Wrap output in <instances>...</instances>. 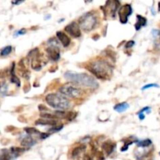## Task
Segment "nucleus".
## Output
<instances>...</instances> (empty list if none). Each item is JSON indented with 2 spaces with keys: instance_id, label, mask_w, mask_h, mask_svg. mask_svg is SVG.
I'll list each match as a JSON object with an SVG mask.
<instances>
[{
  "instance_id": "0eeeda50",
  "label": "nucleus",
  "mask_w": 160,
  "mask_h": 160,
  "mask_svg": "<svg viewBox=\"0 0 160 160\" xmlns=\"http://www.w3.org/2000/svg\"><path fill=\"white\" fill-rule=\"evenodd\" d=\"M132 12L133 9L131 5L125 4L123 6H120L118 11L119 19H120V23H123V24H125V23H128V18L132 14Z\"/></svg>"
},
{
  "instance_id": "1a4fd4ad",
  "label": "nucleus",
  "mask_w": 160,
  "mask_h": 160,
  "mask_svg": "<svg viewBox=\"0 0 160 160\" xmlns=\"http://www.w3.org/2000/svg\"><path fill=\"white\" fill-rule=\"evenodd\" d=\"M56 37L59 40V42L62 43L63 47H68L70 44V38L66 33L62 31H58L56 32Z\"/></svg>"
},
{
  "instance_id": "aec40b11",
  "label": "nucleus",
  "mask_w": 160,
  "mask_h": 160,
  "mask_svg": "<svg viewBox=\"0 0 160 160\" xmlns=\"http://www.w3.org/2000/svg\"><path fill=\"white\" fill-rule=\"evenodd\" d=\"M24 131H26V133L29 135H34V134H39L40 135L41 133L39 132L38 130L35 129L34 128H24Z\"/></svg>"
},
{
  "instance_id": "f8f14e48",
  "label": "nucleus",
  "mask_w": 160,
  "mask_h": 160,
  "mask_svg": "<svg viewBox=\"0 0 160 160\" xmlns=\"http://www.w3.org/2000/svg\"><path fill=\"white\" fill-rule=\"evenodd\" d=\"M36 144V140H34L31 135L25 136L21 140V145L23 147H31Z\"/></svg>"
},
{
  "instance_id": "9b49d317",
  "label": "nucleus",
  "mask_w": 160,
  "mask_h": 160,
  "mask_svg": "<svg viewBox=\"0 0 160 160\" xmlns=\"http://www.w3.org/2000/svg\"><path fill=\"white\" fill-rule=\"evenodd\" d=\"M116 148V144L112 143L111 142H105L104 144L102 145V149L104 150L107 156H109V155L112 154L113 152V151L115 150Z\"/></svg>"
},
{
  "instance_id": "7ed1b4c3",
  "label": "nucleus",
  "mask_w": 160,
  "mask_h": 160,
  "mask_svg": "<svg viewBox=\"0 0 160 160\" xmlns=\"http://www.w3.org/2000/svg\"><path fill=\"white\" fill-rule=\"evenodd\" d=\"M45 102L49 106L61 111L69 109L71 106V102L62 94H48L45 97Z\"/></svg>"
},
{
  "instance_id": "a878e982",
  "label": "nucleus",
  "mask_w": 160,
  "mask_h": 160,
  "mask_svg": "<svg viewBox=\"0 0 160 160\" xmlns=\"http://www.w3.org/2000/svg\"><path fill=\"white\" fill-rule=\"evenodd\" d=\"M150 112H151V107H149V106H146V107L143 108V109H142L141 111H139V113H144V112H146V113H150Z\"/></svg>"
},
{
  "instance_id": "a211bd4d",
  "label": "nucleus",
  "mask_w": 160,
  "mask_h": 160,
  "mask_svg": "<svg viewBox=\"0 0 160 160\" xmlns=\"http://www.w3.org/2000/svg\"><path fill=\"white\" fill-rule=\"evenodd\" d=\"M12 48L11 45H7V46H5L4 48H2L0 52V55H1L2 57H5V56H7L12 52Z\"/></svg>"
},
{
  "instance_id": "4468645a",
  "label": "nucleus",
  "mask_w": 160,
  "mask_h": 160,
  "mask_svg": "<svg viewBox=\"0 0 160 160\" xmlns=\"http://www.w3.org/2000/svg\"><path fill=\"white\" fill-rule=\"evenodd\" d=\"M10 75H11V82L13 83L14 84H16L17 87H20V81L18 77L15 74V63L12 64V68H11L10 71Z\"/></svg>"
},
{
  "instance_id": "39448f33",
  "label": "nucleus",
  "mask_w": 160,
  "mask_h": 160,
  "mask_svg": "<svg viewBox=\"0 0 160 160\" xmlns=\"http://www.w3.org/2000/svg\"><path fill=\"white\" fill-rule=\"evenodd\" d=\"M48 42H50V44L49 46L46 48L47 55L52 61L56 62L60 59V51H59L58 42L54 38H52Z\"/></svg>"
},
{
  "instance_id": "bb28decb",
  "label": "nucleus",
  "mask_w": 160,
  "mask_h": 160,
  "mask_svg": "<svg viewBox=\"0 0 160 160\" xmlns=\"http://www.w3.org/2000/svg\"><path fill=\"white\" fill-rule=\"evenodd\" d=\"M26 29H20L19 31H17V32L15 33V36H18V35H23V34H26Z\"/></svg>"
},
{
  "instance_id": "4be33fe9",
  "label": "nucleus",
  "mask_w": 160,
  "mask_h": 160,
  "mask_svg": "<svg viewBox=\"0 0 160 160\" xmlns=\"http://www.w3.org/2000/svg\"><path fill=\"white\" fill-rule=\"evenodd\" d=\"M8 90V85L6 83L2 82L1 84V94L2 96H4L5 95H6Z\"/></svg>"
},
{
  "instance_id": "c85d7f7f",
  "label": "nucleus",
  "mask_w": 160,
  "mask_h": 160,
  "mask_svg": "<svg viewBox=\"0 0 160 160\" xmlns=\"http://www.w3.org/2000/svg\"><path fill=\"white\" fill-rule=\"evenodd\" d=\"M49 135H50L49 133H41L40 138L41 139H46L47 138L49 137Z\"/></svg>"
},
{
  "instance_id": "f03ea898",
  "label": "nucleus",
  "mask_w": 160,
  "mask_h": 160,
  "mask_svg": "<svg viewBox=\"0 0 160 160\" xmlns=\"http://www.w3.org/2000/svg\"><path fill=\"white\" fill-rule=\"evenodd\" d=\"M88 70L96 78L102 80H107L112 75V67L110 64L103 59H98L90 62Z\"/></svg>"
},
{
  "instance_id": "9d476101",
  "label": "nucleus",
  "mask_w": 160,
  "mask_h": 160,
  "mask_svg": "<svg viewBox=\"0 0 160 160\" xmlns=\"http://www.w3.org/2000/svg\"><path fill=\"white\" fill-rule=\"evenodd\" d=\"M58 121L56 120H48V119H40L35 122L36 125L39 126H57Z\"/></svg>"
},
{
  "instance_id": "f257e3e1",
  "label": "nucleus",
  "mask_w": 160,
  "mask_h": 160,
  "mask_svg": "<svg viewBox=\"0 0 160 160\" xmlns=\"http://www.w3.org/2000/svg\"><path fill=\"white\" fill-rule=\"evenodd\" d=\"M64 78L69 82L74 83L84 87L97 88L98 87V83L93 77L84 73H78L73 71H67L64 73Z\"/></svg>"
},
{
  "instance_id": "f3484780",
  "label": "nucleus",
  "mask_w": 160,
  "mask_h": 160,
  "mask_svg": "<svg viewBox=\"0 0 160 160\" xmlns=\"http://www.w3.org/2000/svg\"><path fill=\"white\" fill-rule=\"evenodd\" d=\"M12 155H11L10 151H9V150L7 149L2 150L0 160H12Z\"/></svg>"
},
{
  "instance_id": "72a5a7b5",
  "label": "nucleus",
  "mask_w": 160,
  "mask_h": 160,
  "mask_svg": "<svg viewBox=\"0 0 160 160\" xmlns=\"http://www.w3.org/2000/svg\"><path fill=\"white\" fill-rule=\"evenodd\" d=\"M159 112H160V110H159Z\"/></svg>"
},
{
  "instance_id": "2f4dec72",
  "label": "nucleus",
  "mask_w": 160,
  "mask_h": 160,
  "mask_svg": "<svg viewBox=\"0 0 160 160\" xmlns=\"http://www.w3.org/2000/svg\"><path fill=\"white\" fill-rule=\"evenodd\" d=\"M158 11L160 12V2H159V3H158Z\"/></svg>"
},
{
  "instance_id": "2eb2a0df",
  "label": "nucleus",
  "mask_w": 160,
  "mask_h": 160,
  "mask_svg": "<svg viewBox=\"0 0 160 160\" xmlns=\"http://www.w3.org/2000/svg\"><path fill=\"white\" fill-rule=\"evenodd\" d=\"M130 107V105L128 104L127 102H121V103H119V104L116 105L115 106H114V110L117 111V112H125V111L128 110V109H129Z\"/></svg>"
},
{
  "instance_id": "ddd939ff",
  "label": "nucleus",
  "mask_w": 160,
  "mask_h": 160,
  "mask_svg": "<svg viewBox=\"0 0 160 160\" xmlns=\"http://www.w3.org/2000/svg\"><path fill=\"white\" fill-rule=\"evenodd\" d=\"M137 19H138L137 23H135L134 27H135L136 31H139V30H140L142 27L146 26L147 19L141 15H137Z\"/></svg>"
},
{
  "instance_id": "b1692460",
  "label": "nucleus",
  "mask_w": 160,
  "mask_h": 160,
  "mask_svg": "<svg viewBox=\"0 0 160 160\" xmlns=\"http://www.w3.org/2000/svg\"><path fill=\"white\" fill-rule=\"evenodd\" d=\"M63 128V126L62 125H60V126H55V127H52V128H50L49 130H48V132H52V133H55V132H58V131H61V130Z\"/></svg>"
},
{
  "instance_id": "473e14b6",
  "label": "nucleus",
  "mask_w": 160,
  "mask_h": 160,
  "mask_svg": "<svg viewBox=\"0 0 160 160\" xmlns=\"http://www.w3.org/2000/svg\"><path fill=\"white\" fill-rule=\"evenodd\" d=\"M159 155H160V152H159Z\"/></svg>"
},
{
  "instance_id": "423d86ee",
  "label": "nucleus",
  "mask_w": 160,
  "mask_h": 160,
  "mask_svg": "<svg viewBox=\"0 0 160 160\" xmlns=\"http://www.w3.org/2000/svg\"><path fill=\"white\" fill-rule=\"evenodd\" d=\"M59 92L62 95L70 98H78L82 95L83 92L80 88L72 85H63L59 88Z\"/></svg>"
},
{
  "instance_id": "20e7f679",
  "label": "nucleus",
  "mask_w": 160,
  "mask_h": 160,
  "mask_svg": "<svg viewBox=\"0 0 160 160\" xmlns=\"http://www.w3.org/2000/svg\"><path fill=\"white\" fill-rule=\"evenodd\" d=\"M98 24V17L94 12H88L83 14L79 19L80 28L86 32H90Z\"/></svg>"
},
{
  "instance_id": "c756f323",
  "label": "nucleus",
  "mask_w": 160,
  "mask_h": 160,
  "mask_svg": "<svg viewBox=\"0 0 160 160\" xmlns=\"http://www.w3.org/2000/svg\"><path fill=\"white\" fill-rule=\"evenodd\" d=\"M138 116L139 119H140L141 120H145V114H144V113H139V112H138Z\"/></svg>"
},
{
  "instance_id": "7c9ffc66",
  "label": "nucleus",
  "mask_w": 160,
  "mask_h": 160,
  "mask_svg": "<svg viewBox=\"0 0 160 160\" xmlns=\"http://www.w3.org/2000/svg\"><path fill=\"white\" fill-rule=\"evenodd\" d=\"M22 2H23V1H17V2L12 1V4H13V5H20V3H22Z\"/></svg>"
},
{
  "instance_id": "6ab92c4d",
  "label": "nucleus",
  "mask_w": 160,
  "mask_h": 160,
  "mask_svg": "<svg viewBox=\"0 0 160 160\" xmlns=\"http://www.w3.org/2000/svg\"><path fill=\"white\" fill-rule=\"evenodd\" d=\"M152 141L150 139H145V140L142 141H138L137 145L141 148H147V147L150 146L152 145Z\"/></svg>"
},
{
  "instance_id": "dca6fc26",
  "label": "nucleus",
  "mask_w": 160,
  "mask_h": 160,
  "mask_svg": "<svg viewBox=\"0 0 160 160\" xmlns=\"http://www.w3.org/2000/svg\"><path fill=\"white\" fill-rule=\"evenodd\" d=\"M86 147L85 145H80V146H78L77 148H75L74 149L72 152V156H73V159H76V158L79 157L80 155L85 150Z\"/></svg>"
},
{
  "instance_id": "cd10ccee",
  "label": "nucleus",
  "mask_w": 160,
  "mask_h": 160,
  "mask_svg": "<svg viewBox=\"0 0 160 160\" xmlns=\"http://www.w3.org/2000/svg\"><path fill=\"white\" fill-rule=\"evenodd\" d=\"M134 44H135V42H134V41H129V42H127V44L125 45V47H126L127 48H131V47L134 46Z\"/></svg>"
},
{
  "instance_id": "393cba45",
  "label": "nucleus",
  "mask_w": 160,
  "mask_h": 160,
  "mask_svg": "<svg viewBox=\"0 0 160 160\" xmlns=\"http://www.w3.org/2000/svg\"><path fill=\"white\" fill-rule=\"evenodd\" d=\"M151 88H159V85L157 84H146V85L143 86V87L142 88V91L147 90V89Z\"/></svg>"
},
{
  "instance_id": "412c9836",
  "label": "nucleus",
  "mask_w": 160,
  "mask_h": 160,
  "mask_svg": "<svg viewBox=\"0 0 160 160\" xmlns=\"http://www.w3.org/2000/svg\"><path fill=\"white\" fill-rule=\"evenodd\" d=\"M78 113L74 112H68L67 114V117H66V120H69V121H72L73 120H74L76 118Z\"/></svg>"
},
{
  "instance_id": "5701e85b",
  "label": "nucleus",
  "mask_w": 160,
  "mask_h": 160,
  "mask_svg": "<svg viewBox=\"0 0 160 160\" xmlns=\"http://www.w3.org/2000/svg\"><path fill=\"white\" fill-rule=\"evenodd\" d=\"M152 34L154 39H156L157 42H159V41L160 42V31H159V30H152Z\"/></svg>"
},
{
  "instance_id": "6e6552de",
  "label": "nucleus",
  "mask_w": 160,
  "mask_h": 160,
  "mask_svg": "<svg viewBox=\"0 0 160 160\" xmlns=\"http://www.w3.org/2000/svg\"><path fill=\"white\" fill-rule=\"evenodd\" d=\"M65 31L67 34H70L71 37L78 38L81 36V31L80 25H78L76 22L73 21L65 27Z\"/></svg>"
}]
</instances>
